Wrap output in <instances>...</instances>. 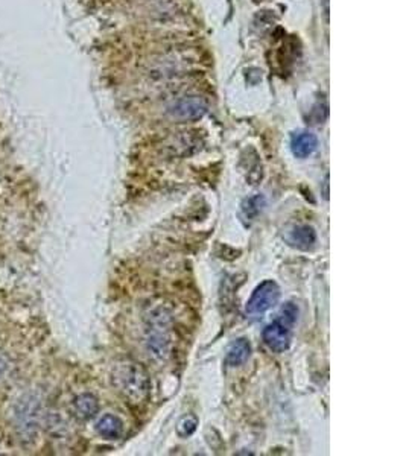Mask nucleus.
Masks as SVG:
<instances>
[{"instance_id": "nucleus-1", "label": "nucleus", "mask_w": 406, "mask_h": 456, "mask_svg": "<svg viewBox=\"0 0 406 456\" xmlns=\"http://www.w3.org/2000/svg\"><path fill=\"white\" fill-rule=\"evenodd\" d=\"M14 429L23 444H32L39 437L43 420V399L37 391H28L14 406Z\"/></svg>"}, {"instance_id": "nucleus-2", "label": "nucleus", "mask_w": 406, "mask_h": 456, "mask_svg": "<svg viewBox=\"0 0 406 456\" xmlns=\"http://www.w3.org/2000/svg\"><path fill=\"white\" fill-rule=\"evenodd\" d=\"M113 382L125 399L134 404L143 403L150 395V376L139 364L127 362L117 366L113 374Z\"/></svg>"}, {"instance_id": "nucleus-3", "label": "nucleus", "mask_w": 406, "mask_h": 456, "mask_svg": "<svg viewBox=\"0 0 406 456\" xmlns=\"http://www.w3.org/2000/svg\"><path fill=\"white\" fill-rule=\"evenodd\" d=\"M205 113H207V102L201 96H195V94L176 99L168 107V116L179 122L199 121Z\"/></svg>"}, {"instance_id": "nucleus-4", "label": "nucleus", "mask_w": 406, "mask_h": 456, "mask_svg": "<svg viewBox=\"0 0 406 456\" xmlns=\"http://www.w3.org/2000/svg\"><path fill=\"white\" fill-rule=\"evenodd\" d=\"M280 288L276 282L265 280L251 293L245 311L248 315H262L278 303Z\"/></svg>"}, {"instance_id": "nucleus-5", "label": "nucleus", "mask_w": 406, "mask_h": 456, "mask_svg": "<svg viewBox=\"0 0 406 456\" xmlns=\"http://www.w3.org/2000/svg\"><path fill=\"white\" fill-rule=\"evenodd\" d=\"M292 327L294 326H291L290 322H286L282 318L272 321L262 332L265 345L274 353H285L291 345Z\"/></svg>"}, {"instance_id": "nucleus-6", "label": "nucleus", "mask_w": 406, "mask_h": 456, "mask_svg": "<svg viewBox=\"0 0 406 456\" xmlns=\"http://www.w3.org/2000/svg\"><path fill=\"white\" fill-rule=\"evenodd\" d=\"M286 240L291 247L303 249V251H307V249H311L315 245L316 234L312 227L295 225L291 228L290 231H287Z\"/></svg>"}, {"instance_id": "nucleus-7", "label": "nucleus", "mask_w": 406, "mask_h": 456, "mask_svg": "<svg viewBox=\"0 0 406 456\" xmlns=\"http://www.w3.org/2000/svg\"><path fill=\"white\" fill-rule=\"evenodd\" d=\"M318 146V141H316L315 134L307 131L295 132L291 138V149L295 157L298 158H306L314 154V151Z\"/></svg>"}, {"instance_id": "nucleus-8", "label": "nucleus", "mask_w": 406, "mask_h": 456, "mask_svg": "<svg viewBox=\"0 0 406 456\" xmlns=\"http://www.w3.org/2000/svg\"><path fill=\"white\" fill-rule=\"evenodd\" d=\"M73 414L79 420H90L99 411V402L93 394H81L72 404Z\"/></svg>"}, {"instance_id": "nucleus-9", "label": "nucleus", "mask_w": 406, "mask_h": 456, "mask_svg": "<svg viewBox=\"0 0 406 456\" xmlns=\"http://www.w3.org/2000/svg\"><path fill=\"white\" fill-rule=\"evenodd\" d=\"M96 431H98V433L102 438L117 439L122 435L123 424L116 415L107 414L101 418L98 424H96Z\"/></svg>"}, {"instance_id": "nucleus-10", "label": "nucleus", "mask_w": 406, "mask_h": 456, "mask_svg": "<svg viewBox=\"0 0 406 456\" xmlns=\"http://www.w3.org/2000/svg\"><path fill=\"white\" fill-rule=\"evenodd\" d=\"M250 355H251V344L247 340L241 338V340L234 341L230 345V349H228L227 364L232 366H239L247 362Z\"/></svg>"}, {"instance_id": "nucleus-11", "label": "nucleus", "mask_w": 406, "mask_h": 456, "mask_svg": "<svg viewBox=\"0 0 406 456\" xmlns=\"http://www.w3.org/2000/svg\"><path fill=\"white\" fill-rule=\"evenodd\" d=\"M196 426H198V418L195 415H187V417H184L183 420L179 423L176 432H179L180 437L186 438V437H190L192 433L196 431Z\"/></svg>"}, {"instance_id": "nucleus-12", "label": "nucleus", "mask_w": 406, "mask_h": 456, "mask_svg": "<svg viewBox=\"0 0 406 456\" xmlns=\"http://www.w3.org/2000/svg\"><path fill=\"white\" fill-rule=\"evenodd\" d=\"M278 318H282L286 322H290L291 326H294L295 322H297V318H298V307L295 306L294 303H286L282 307V311H280Z\"/></svg>"}, {"instance_id": "nucleus-13", "label": "nucleus", "mask_w": 406, "mask_h": 456, "mask_svg": "<svg viewBox=\"0 0 406 456\" xmlns=\"http://www.w3.org/2000/svg\"><path fill=\"white\" fill-rule=\"evenodd\" d=\"M262 204H263V198L262 196H254V198H250L248 201H245V204H243V213H245V215L248 218H253L256 216L257 213H259L262 210Z\"/></svg>"}, {"instance_id": "nucleus-14", "label": "nucleus", "mask_w": 406, "mask_h": 456, "mask_svg": "<svg viewBox=\"0 0 406 456\" xmlns=\"http://www.w3.org/2000/svg\"><path fill=\"white\" fill-rule=\"evenodd\" d=\"M10 370V359L5 353L0 351V379L5 377V374Z\"/></svg>"}]
</instances>
